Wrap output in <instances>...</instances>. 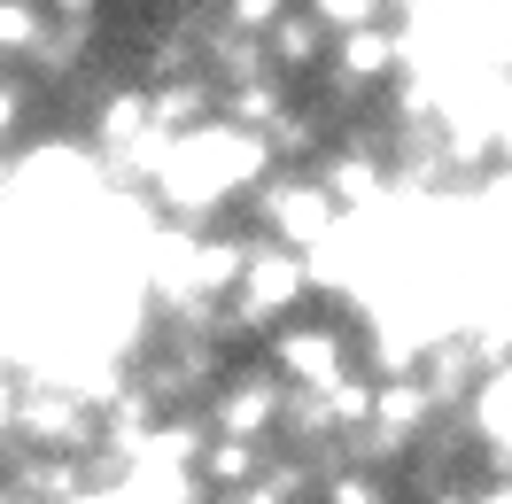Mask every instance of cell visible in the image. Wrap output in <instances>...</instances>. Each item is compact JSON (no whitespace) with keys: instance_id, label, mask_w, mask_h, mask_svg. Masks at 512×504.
I'll return each instance as SVG.
<instances>
[{"instance_id":"1","label":"cell","mask_w":512,"mask_h":504,"mask_svg":"<svg viewBox=\"0 0 512 504\" xmlns=\"http://www.w3.org/2000/svg\"><path fill=\"white\" fill-rule=\"evenodd\" d=\"M319 311V264L288 241H272V233H256L249 264H241V280L225 287V318H233V342H272L288 318Z\"/></svg>"},{"instance_id":"2","label":"cell","mask_w":512,"mask_h":504,"mask_svg":"<svg viewBox=\"0 0 512 504\" xmlns=\"http://www.w3.org/2000/svg\"><path fill=\"white\" fill-rule=\"evenodd\" d=\"M264 357L288 373V388H311V396H334V388H350L357 373H373L365 326H350V311H334V303L288 318V326L264 342Z\"/></svg>"},{"instance_id":"3","label":"cell","mask_w":512,"mask_h":504,"mask_svg":"<svg viewBox=\"0 0 512 504\" xmlns=\"http://www.w3.org/2000/svg\"><path fill=\"white\" fill-rule=\"evenodd\" d=\"M241 218L256 225V233H272V241H288V249H303V256H319L342 225H350V210L334 202V187H326L319 171H272L264 187L241 202Z\"/></svg>"},{"instance_id":"4","label":"cell","mask_w":512,"mask_h":504,"mask_svg":"<svg viewBox=\"0 0 512 504\" xmlns=\"http://www.w3.org/2000/svg\"><path fill=\"white\" fill-rule=\"evenodd\" d=\"M288 373L256 349V357H233L218 373V388H210V404H202V419H210V435H241V442H272L280 450V427H288Z\"/></svg>"},{"instance_id":"5","label":"cell","mask_w":512,"mask_h":504,"mask_svg":"<svg viewBox=\"0 0 512 504\" xmlns=\"http://www.w3.org/2000/svg\"><path fill=\"white\" fill-rule=\"evenodd\" d=\"M264 55H272V70H280V78L311 86V78L334 63V32H326L311 8H295V16H280V24L264 32Z\"/></svg>"},{"instance_id":"6","label":"cell","mask_w":512,"mask_h":504,"mask_svg":"<svg viewBox=\"0 0 512 504\" xmlns=\"http://www.w3.org/2000/svg\"><path fill=\"white\" fill-rule=\"evenodd\" d=\"M272 458H280V450H272V442H241V435H210V450H202V489H210V497H241V489H249V481H264V466H272Z\"/></svg>"},{"instance_id":"7","label":"cell","mask_w":512,"mask_h":504,"mask_svg":"<svg viewBox=\"0 0 512 504\" xmlns=\"http://www.w3.org/2000/svg\"><path fill=\"white\" fill-rule=\"evenodd\" d=\"M319 504H404V481L396 473H373V466H342L319 481Z\"/></svg>"},{"instance_id":"8","label":"cell","mask_w":512,"mask_h":504,"mask_svg":"<svg viewBox=\"0 0 512 504\" xmlns=\"http://www.w3.org/2000/svg\"><path fill=\"white\" fill-rule=\"evenodd\" d=\"M303 0H218V16L233 24V32H249V39H264L280 16H295Z\"/></svg>"},{"instance_id":"9","label":"cell","mask_w":512,"mask_h":504,"mask_svg":"<svg viewBox=\"0 0 512 504\" xmlns=\"http://www.w3.org/2000/svg\"><path fill=\"white\" fill-rule=\"evenodd\" d=\"M311 504H319V497H311Z\"/></svg>"}]
</instances>
